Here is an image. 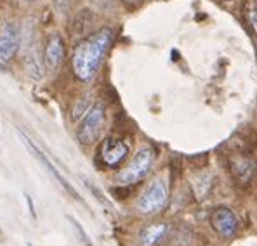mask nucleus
I'll list each match as a JSON object with an SVG mask.
<instances>
[{
  "label": "nucleus",
  "mask_w": 257,
  "mask_h": 246,
  "mask_svg": "<svg viewBox=\"0 0 257 246\" xmlns=\"http://www.w3.org/2000/svg\"><path fill=\"white\" fill-rule=\"evenodd\" d=\"M104 122H106V111H104L103 104H96L92 109H89L77 128V139L80 144L89 146V144L96 142L101 137Z\"/></svg>",
  "instance_id": "obj_4"
},
{
  "label": "nucleus",
  "mask_w": 257,
  "mask_h": 246,
  "mask_svg": "<svg viewBox=\"0 0 257 246\" xmlns=\"http://www.w3.org/2000/svg\"><path fill=\"white\" fill-rule=\"evenodd\" d=\"M26 203H28V206H30V213H32L33 217H37V213H35V205H33L32 198H30L28 194H26Z\"/></svg>",
  "instance_id": "obj_16"
},
{
  "label": "nucleus",
  "mask_w": 257,
  "mask_h": 246,
  "mask_svg": "<svg viewBox=\"0 0 257 246\" xmlns=\"http://www.w3.org/2000/svg\"><path fill=\"white\" fill-rule=\"evenodd\" d=\"M229 166H231V172L235 175V179L240 180V182H248L252 179V175H254V161L247 160V158H240V156L233 158L229 161Z\"/></svg>",
  "instance_id": "obj_10"
},
{
  "label": "nucleus",
  "mask_w": 257,
  "mask_h": 246,
  "mask_svg": "<svg viewBox=\"0 0 257 246\" xmlns=\"http://www.w3.org/2000/svg\"><path fill=\"white\" fill-rule=\"evenodd\" d=\"M20 137L23 139V142H25V146L28 147V149L32 151V153L35 154V156L39 158V160L42 161V163L45 165V168H47L49 172L52 173V177H56V180H58L59 185H61V187L64 189V191H66L68 194H71V198H75V199H77V201H82V198H80V196H78V192L75 191V187H73V185H71L70 182H68L66 179H64V177L61 175V172H59V170L56 168L54 165H52V161L49 160L47 156H45V153H42V151H40L39 147H37L35 144L32 142V139H28V137H26V135L23 134V132H20Z\"/></svg>",
  "instance_id": "obj_6"
},
{
  "label": "nucleus",
  "mask_w": 257,
  "mask_h": 246,
  "mask_svg": "<svg viewBox=\"0 0 257 246\" xmlns=\"http://www.w3.org/2000/svg\"><path fill=\"white\" fill-rule=\"evenodd\" d=\"M20 49V35L14 25H7L0 32V66H7Z\"/></svg>",
  "instance_id": "obj_7"
},
{
  "label": "nucleus",
  "mask_w": 257,
  "mask_h": 246,
  "mask_svg": "<svg viewBox=\"0 0 257 246\" xmlns=\"http://www.w3.org/2000/svg\"><path fill=\"white\" fill-rule=\"evenodd\" d=\"M243 14H245V20H247L248 26L252 28V32H255L257 28V7H255V0H247V4H245L243 7Z\"/></svg>",
  "instance_id": "obj_13"
},
{
  "label": "nucleus",
  "mask_w": 257,
  "mask_h": 246,
  "mask_svg": "<svg viewBox=\"0 0 257 246\" xmlns=\"http://www.w3.org/2000/svg\"><path fill=\"white\" fill-rule=\"evenodd\" d=\"M155 161V151L151 147H143L134 154L128 165L116 175V182L122 185H132L143 180L150 173Z\"/></svg>",
  "instance_id": "obj_2"
},
{
  "label": "nucleus",
  "mask_w": 257,
  "mask_h": 246,
  "mask_svg": "<svg viewBox=\"0 0 257 246\" xmlns=\"http://www.w3.org/2000/svg\"><path fill=\"white\" fill-rule=\"evenodd\" d=\"M70 220H71V224H73L75 230H77L78 237H80V243H82V246H94V244H92V241H90V237L87 236V232H85L84 229H82V225L78 224V222L75 220L73 217H70Z\"/></svg>",
  "instance_id": "obj_14"
},
{
  "label": "nucleus",
  "mask_w": 257,
  "mask_h": 246,
  "mask_svg": "<svg viewBox=\"0 0 257 246\" xmlns=\"http://www.w3.org/2000/svg\"><path fill=\"white\" fill-rule=\"evenodd\" d=\"M210 224L214 230L222 237H233L238 230V218L229 208L219 206L210 215Z\"/></svg>",
  "instance_id": "obj_5"
},
{
  "label": "nucleus",
  "mask_w": 257,
  "mask_h": 246,
  "mask_svg": "<svg viewBox=\"0 0 257 246\" xmlns=\"http://www.w3.org/2000/svg\"><path fill=\"white\" fill-rule=\"evenodd\" d=\"M128 154V146L120 139H106L101 146V160L106 166H115Z\"/></svg>",
  "instance_id": "obj_8"
},
{
  "label": "nucleus",
  "mask_w": 257,
  "mask_h": 246,
  "mask_svg": "<svg viewBox=\"0 0 257 246\" xmlns=\"http://www.w3.org/2000/svg\"><path fill=\"white\" fill-rule=\"evenodd\" d=\"M123 4H131V6H136V4H141L143 0H122Z\"/></svg>",
  "instance_id": "obj_17"
},
{
  "label": "nucleus",
  "mask_w": 257,
  "mask_h": 246,
  "mask_svg": "<svg viewBox=\"0 0 257 246\" xmlns=\"http://www.w3.org/2000/svg\"><path fill=\"white\" fill-rule=\"evenodd\" d=\"M85 101H78V104L75 106V109H73V118H78L80 115H84V111H87V103H89V96H85L84 97Z\"/></svg>",
  "instance_id": "obj_15"
},
{
  "label": "nucleus",
  "mask_w": 257,
  "mask_h": 246,
  "mask_svg": "<svg viewBox=\"0 0 257 246\" xmlns=\"http://www.w3.org/2000/svg\"><path fill=\"white\" fill-rule=\"evenodd\" d=\"M169 201V187L162 179H155L148 187L143 191L138 199V210L145 215L160 213Z\"/></svg>",
  "instance_id": "obj_3"
},
{
  "label": "nucleus",
  "mask_w": 257,
  "mask_h": 246,
  "mask_svg": "<svg viewBox=\"0 0 257 246\" xmlns=\"http://www.w3.org/2000/svg\"><path fill=\"white\" fill-rule=\"evenodd\" d=\"M113 40H115V30L106 26L89 35L75 47L73 56H71V68L78 80L89 82L96 75Z\"/></svg>",
  "instance_id": "obj_1"
},
{
  "label": "nucleus",
  "mask_w": 257,
  "mask_h": 246,
  "mask_svg": "<svg viewBox=\"0 0 257 246\" xmlns=\"http://www.w3.org/2000/svg\"><path fill=\"white\" fill-rule=\"evenodd\" d=\"M64 58V45L63 40L58 35H52L49 39L47 45H45V52H44V59L47 64L49 70H56V68L61 64Z\"/></svg>",
  "instance_id": "obj_9"
},
{
  "label": "nucleus",
  "mask_w": 257,
  "mask_h": 246,
  "mask_svg": "<svg viewBox=\"0 0 257 246\" xmlns=\"http://www.w3.org/2000/svg\"><path fill=\"white\" fill-rule=\"evenodd\" d=\"M44 68H42V63H40L39 56L35 54H30L28 59H26V71H28L30 77L33 78H42L44 75Z\"/></svg>",
  "instance_id": "obj_12"
},
{
  "label": "nucleus",
  "mask_w": 257,
  "mask_h": 246,
  "mask_svg": "<svg viewBox=\"0 0 257 246\" xmlns=\"http://www.w3.org/2000/svg\"><path fill=\"white\" fill-rule=\"evenodd\" d=\"M167 224H151L141 230V241L145 246H155L167 234Z\"/></svg>",
  "instance_id": "obj_11"
}]
</instances>
